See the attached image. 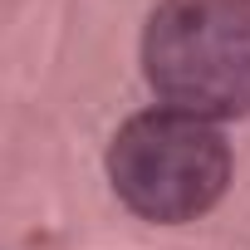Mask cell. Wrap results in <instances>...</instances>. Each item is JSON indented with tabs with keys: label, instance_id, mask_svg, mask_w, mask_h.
Wrapping results in <instances>:
<instances>
[{
	"label": "cell",
	"instance_id": "obj_1",
	"mask_svg": "<svg viewBox=\"0 0 250 250\" xmlns=\"http://www.w3.org/2000/svg\"><path fill=\"white\" fill-rule=\"evenodd\" d=\"M143 74L162 108L226 123L250 113V0H157Z\"/></svg>",
	"mask_w": 250,
	"mask_h": 250
},
{
	"label": "cell",
	"instance_id": "obj_2",
	"mask_svg": "<svg viewBox=\"0 0 250 250\" xmlns=\"http://www.w3.org/2000/svg\"><path fill=\"white\" fill-rule=\"evenodd\" d=\"M108 182L118 201L157 226H182L206 216L230 182V147L216 123L147 108L128 118L108 143Z\"/></svg>",
	"mask_w": 250,
	"mask_h": 250
}]
</instances>
